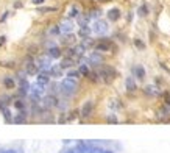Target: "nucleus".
<instances>
[{"mask_svg": "<svg viewBox=\"0 0 170 153\" xmlns=\"http://www.w3.org/2000/svg\"><path fill=\"white\" fill-rule=\"evenodd\" d=\"M98 77L101 80H104V83H111L115 77H117V71L112 67V66H108V64H103L98 71H97Z\"/></svg>", "mask_w": 170, "mask_h": 153, "instance_id": "obj_1", "label": "nucleus"}, {"mask_svg": "<svg viewBox=\"0 0 170 153\" xmlns=\"http://www.w3.org/2000/svg\"><path fill=\"white\" fill-rule=\"evenodd\" d=\"M59 88H61V92L64 95H72V94H75L78 91V83L73 78H66V80L61 81Z\"/></svg>", "mask_w": 170, "mask_h": 153, "instance_id": "obj_2", "label": "nucleus"}, {"mask_svg": "<svg viewBox=\"0 0 170 153\" xmlns=\"http://www.w3.org/2000/svg\"><path fill=\"white\" fill-rule=\"evenodd\" d=\"M94 47H95L97 52H111V50H115L114 42H112V41H109V39H100Z\"/></svg>", "mask_w": 170, "mask_h": 153, "instance_id": "obj_3", "label": "nucleus"}, {"mask_svg": "<svg viewBox=\"0 0 170 153\" xmlns=\"http://www.w3.org/2000/svg\"><path fill=\"white\" fill-rule=\"evenodd\" d=\"M44 91H45V88H44L42 83H34V85L31 86V89H30V95L33 97L34 100H37L39 97L44 94Z\"/></svg>", "mask_w": 170, "mask_h": 153, "instance_id": "obj_4", "label": "nucleus"}, {"mask_svg": "<svg viewBox=\"0 0 170 153\" xmlns=\"http://www.w3.org/2000/svg\"><path fill=\"white\" fill-rule=\"evenodd\" d=\"M92 111H94V102L87 100V102H84V105L80 109V116L81 117H90L92 116Z\"/></svg>", "mask_w": 170, "mask_h": 153, "instance_id": "obj_5", "label": "nucleus"}, {"mask_svg": "<svg viewBox=\"0 0 170 153\" xmlns=\"http://www.w3.org/2000/svg\"><path fill=\"white\" fill-rule=\"evenodd\" d=\"M25 71H27V74H30V75L37 74V64H34V63L31 61V58L25 60Z\"/></svg>", "mask_w": 170, "mask_h": 153, "instance_id": "obj_6", "label": "nucleus"}, {"mask_svg": "<svg viewBox=\"0 0 170 153\" xmlns=\"http://www.w3.org/2000/svg\"><path fill=\"white\" fill-rule=\"evenodd\" d=\"M95 33H98V35H101V33H104L108 30V25H106V22L104 20H97L95 24H94V28H92Z\"/></svg>", "mask_w": 170, "mask_h": 153, "instance_id": "obj_7", "label": "nucleus"}, {"mask_svg": "<svg viewBox=\"0 0 170 153\" xmlns=\"http://www.w3.org/2000/svg\"><path fill=\"white\" fill-rule=\"evenodd\" d=\"M44 106L45 108H53V106H58V100L55 95H47L44 99Z\"/></svg>", "mask_w": 170, "mask_h": 153, "instance_id": "obj_8", "label": "nucleus"}, {"mask_svg": "<svg viewBox=\"0 0 170 153\" xmlns=\"http://www.w3.org/2000/svg\"><path fill=\"white\" fill-rule=\"evenodd\" d=\"M108 19L112 20V22L119 20V19H120V9H119V8H112V9H109V11H108Z\"/></svg>", "mask_w": 170, "mask_h": 153, "instance_id": "obj_9", "label": "nucleus"}, {"mask_svg": "<svg viewBox=\"0 0 170 153\" xmlns=\"http://www.w3.org/2000/svg\"><path fill=\"white\" fill-rule=\"evenodd\" d=\"M133 74H134L136 78L143 80V78H145V69H143L142 66H134L133 67Z\"/></svg>", "mask_w": 170, "mask_h": 153, "instance_id": "obj_10", "label": "nucleus"}, {"mask_svg": "<svg viewBox=\"0 0 170 153\" xmlns=\"http://www.w3.org/2000/svg\"><path fill=\"white\" fill-rule=\"evenodd\" d=\"M59 27H61V31H64V33H70V31H72V28H73V25H72V22H70L69 19L62 20Z\"/></svg>", "mask_w": 170, "mask_h": 153, "instance_id": "obj_11", "label": "nucleus"}, {"mask_svg": "<svg viewBox=\"0 0 170 153\" xmlns=\"http://www.w3.org/2000/svg\"><path fill=\"white\" fill-rule=\"evenodd\" d=\"M125 85H126V89H128L129 92H134V91L137 89V88H136V81H134L131 77H128V78H126Z\"/></svg>", "mask_w": 170, "mask_h": 153, "instance_id": "obj_12", "label": "nucleus"}, {"mask_svg": "<svg viewBox=\"0 0 170 153\" xmlns=\"http://www.w3.org/2000/svg\"><path fill=\"white\" fill-rule=\"evenodd\" d=\"M72 66H73V58H64V60L61 61V64H59L61 69H69V67H72Z\"/></svg>", "mask_w": 170, "mask_h": 153, "instance_id": "obj_13", "label": "nucleus"}, {"mask_svg": "<svg viewBox=\"0 0 170 153\" xmlns=\"http://www.w3.org/2000/svg\"><path fill=\"white\" fill-rule=\"evenodd\" d=\"M89 61L92 63V64H95V66H98V64H101L103 60H101V56H100L98 53H92V55L89 56Z\"/></svg>", "mask_w": 170, "mask_h": 153, "instance_id": "obj_14", "label": "nucleus"}, {"mask_svg": "<svg viewBox=\"0 0 170 153\" xmlns=\"http://www.w3.org/2000/svg\"><path fill=\"white\" fill-rule=\"evenodd\" d=\"M48 56H50V58H59V56H61L59 49H58V47H51V49L48 50Z\"/></svg>", "mask_w": 170, "mask_h": 153, "instance_id": "obj_15", "label": "nucleus"}, {"mask_svg": "<svg viewBox=\"0 0 170 153\" xmlns=\"http://www.w3.org/2000/svg\"><path fill=\"white\" fill-rule=\"evenodd\" d=\"M3 85L8 88V89H14V86H16V83H14V78H11V77H6L5 80H3Z\"/></svg>", "mask_w": 170, "mask_h": 153, "instance_id": "obj_16", "label": "nucleus"}, {"mask_svg": "<svg viewBox=\"0 0 170 153\" xmlns=\"http://www.w3.org/2000/svg\"><path fill=\"white\" fill-rule=\"evenodd\" d=\"M48 74L47 72H42V74H39L37 75V83H42V85H47V83H48Z\"/></svg>", "mask_w": 170, "mask_h": 153, "instance_id": "obj_17", "label": "nucleus"}, {"mask_svg": "<svg viewBox=\"0 0 170 153\" xmlns=\"http://www.w3.org/2000/svg\"><path fill=\"white\" fill-rule=\"evenodd\" d=\"M168 116H170V111H168L165 106H164V108H161V109L158 111V117H159V119H162V117H164V119H167Z\"/></svg>", "mask_w": 170, "mask_h": 153, "instance_id": "obj_18", "label": "nucleus"}, {"mask_svg": "<svg viewBox=\"0 0 170 153\" xmlns=\"http://www.w3.org/2000/svg\"><path fill=\"white\" fill-rule=\"evenodd\" d=\"M145 92L148 95H158L159 94V91H158V88H156V86H147L145 88Z\"/></svg>", "mask_w": 170, "mask_h": 153, "instance_id": "obj_19", "label": "nucleus"}, {"mask_svg": "<svg viewBox=\"0 0 170 153\" xmlns=\"http://www.w3.org/2000/svg\"><path fill=\"white\" fill-rule=\"evenodd\" d=\"M48 74L53 75V77H61V67H50Z\"/></svg>", "mask_w": 170, "mask_h": 153, "instance_id": "obj_20", "label": "nucleus"}, {"mask_svg": "<svg viewBox=\"0 0 170 153\" xmlns=\"http://www.w3.org/2000/svg\"><path fill=\"white\" fill-rule=\"evenodd\" d=\"M73 53H75V56H81V55L84 53V47L83 46H75L73 47Z\"/></svg>", "mask_w": 170, "mask_h": 153, "instance_id": "obj_21", "label": "nucleus"}, {"mask_svg": "<svg viewBox=\"0 0 170 153\" xmlns=\"http://www.w3.org/2000/svg\"><path fill=\"white\" fill-rule=\"evenodd\" d=\"M89 33H90V30H89V27L86 25V27H81V28H80V33H78V35L83 36V38H86V36H89Z\"/></svg>", "mask_w": 170, "mask_h": 153, "instance_id": "obj_22", "label": "nucleus"}, {"mask_svg": "<svg viewBox=\"0 0 170 153\" xmlns=\"http://www.w3.org/2000/svg\"><path fill=\"white\" fill-rule=\"evenodd\" d=\"M75 41V36L73 35H69V36H64L62 38V44H72Z\"/></svg>", "mask_w": 170, "mask_h": 153, "instance_id": "obj_23", "label": "nucleus"}, {"mask_svg": "<svg viewBox=\"0 0 170 153\" xmlns=\"http://www.w3.org/2000/svg\"><path fill=\"white\" fill-rule=\"evenodd\" d=\"M148 14V8H147V5H142L140 8H139V16H147Z\"/></svg>", "mask_w": 170, "mask_h": 153, "instance_id": "obj_24", "label": "nucleus"}, {"mask_svg": "<svg viewBox=\"0 0 170 153\" xmlns=\"http://www.w3.org/2000/svg\"><path fill=\"white\" fill-rule=\"evenodd\" d=\"M87 78H89L90 81L95 83V81H98V74H97V72H89V74H87Z\"/></svg>", "mask_w": 170, "mask_h": 153, "instance_id": "obj_25", "label": "nucleus"}, {"mask_svg": "<svg viewBox=\"0 0 170 153\" xmlns=\"http://www.w3.org/2000/svg\"><path fill=\"white\" fill-rule=\"evenodd\" d=\"M80 75H81V74H80V71H70L67 77H69V78H73V80H75V78H78V77H80Z\"/></svg>", "mask_w": 170, "mask_h": 153, "instance_id": "obj_26", "label": "nucleus"}, {"mask_svg": "<svg viewBox=\"0 0 170 153\" xmlns=\"http://www.w3.org/2000/svg\"><path fill=\"white\" fill-rule=\"evenodd\" d=\"M69 16H70V17H76V16H78V8H76V6H72Z\"/></svg>", "mask_w": 170, "mask_h": 153, "instance_id": "obj_27", "label": "nucleus"}, {"mask_svg": "<svg viewBox=\"0 0 170 153\" xmlns=\"http://www.w3.org/2000/svg\"><path fill=\"white\" fill-rule=\"evenodd\" d=\"M56 8H51V6H48V8H41L39 9V14H44V13H50V11H55Z\"/></svg>", "mask_w": 170, "mask_h": 153, "instance_id": "obj_28", "label": "nucleus"}, {"mask_svg": "<svg viewBox=\"0 0 170 153\" xmlns=\"http://www.w3.org/2000/svg\"><path fill=\"white\" fill-rule=\"evenodd\" d=\"M80 74H81V75H84V77H87V74H89V69H87L86 66H81V67H80Z\"/></svg>", "mask_w": 170, "mask_h": 153, "instance_id": "obj_29", "label": "nucleus"}, {"mask_svg": "<svg viewBox=\"0 0 170 153\" xmlns=\"http://www.w3.org/2000/svg\"><path fill=\"white\" fill-rule=\"evenodd\" d=\"M134 44H136V47H137V49H143V47H145V44H143L140 39H134Z\"/></svg>", "mask_w": 170, "mask_h": 153, "instance_id": "obj_30", "label": "nucleus"}, {"mask_svg": "<svg viewBox=\"0 0 170 153\" xmlns=\"http://www.w3.org/2000/svg\"><path fill=\"white\" fill-rule=\"evenodd\" d=\"M89 17H98L100 16V11L98 9H94V11H90V14H87Z\"/></svg>", "mask_w": 170, "mask_h": 153, "instance_id": "obj_31", "label": "nucleus"}, {"mask_svg": "<svg viewBox=\"0 0 170 153\" xmlns=\"http://www.w3.org/2000/svg\"><path fill=\"white\" fill-rule=\"evenodd\" d=\"M14 106H16V108H19V109H22V108L25 106V103H23L22 100H17V102H14Z\"/></svg>", "mask_w": 170, "mask_h": 153, "instance_id": "obj_32", "label": "nucleus"}, {"mask_svg": "<svg viewBox=\"0 0 170 153\" xmlns=\"http://www.w3.org/2000/svg\"><path fill=\"white\" fill-rule=\"evenodd\" d=\"M59 31H61V28H58V27H53V28L50 30V33H51V35H58Z\"/></svg>", "mask_w": 170, "mask_h": 153, "instance_id": "obj_33", "label": "nucleus"}, {"mask_svg": "<svg viewBox=\"0 0 170 153\" xmlns=\"http://www.w3.org/2000/svg\"><path fill=\"white\" fill-rule=\"evenodd\" d=\"M87 153H103V150H100V148H90V150H87Z\"/></svg>", "mask_w": 170, "mask_h": 153, "instance_id": "obj_34", "label": "nucleus"}, {"mask_svg": "<svg viewBox=\"0 0 170 153\" xmlns=\"http://www.w3.org/2000/svg\"><path fill=\"white\" fill-rule=\"evenodd\" d=\"M33 3L34 5H41V3H44V0H33Z\"/></svg>", "mask_w": 170, "mask_h": 153, "instance_id": "obj_35", "label": "nucleus"}, {"mask_svg": "<svg viewBox=\"0 0 170 153\" xmlns=\"http://www.w3.org/2000/svg\"><path fill=\"white\" fill-rule=\"evenodd\" d=\"M108 122H114V123H115V122H117V119L111 116V117H108Z\"/></svg>", "mask_w": 170, "mask_h": 153, "instance_id": "obj_36", "label": "nucleus"}, {"mask_svg": "<svg viewBox=\"0 0 170 153\" xmlns=\"http://www.w3.org/2000/svg\"><path fill=\"white\" fill-rule=\"evenodd\" d=\"M0 153H16V151H12V150H0Z\"/></svg>", "mask_w": 170, "mask_h": 153, "instance_id": "obj_37", "label": "nucleus"}, {"mask_svg": "<svg viewBox=\"0 0 170 153\" xmlns=\"http://www.w3.org/2000/svg\"><path fill=\"white\" fill-rule=\"evenodd\" d=\"M3 44H5V38L2 36V38H0V46H3Z\"/></svg>", "mask_w": 170, "mask_h": 153, "instance_id": "obj_38", "label": "nucleus"}, {"mask_svg": "<svg viewBox=\"0 0 170 153\" xmlns=\"http://www.w3.org/2000/svg\"><path fill=\"white\" fill-rule=\"evenodd\" d=\"M103 153H112L111 150H103Z\"/></svg>", "mask_w": 170, "mask_h": 153, "instance_id": "obj_39", "label": "nucleus"}]
</instances>
